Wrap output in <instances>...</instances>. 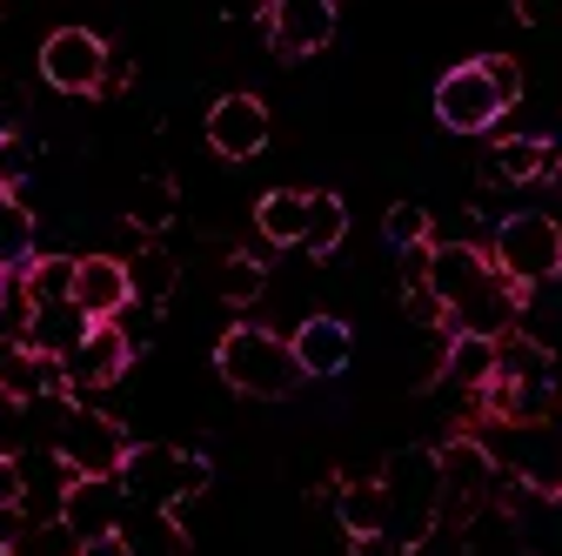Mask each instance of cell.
<instances>
[{"mask_svg":"<svg viewBox=\"0 0 562 556\" xmlns=\"http://www.w3.org/2000/svg\"><path fill=\"white\" fill-rule=\"evenodd\" d=\"M215 369L235 396H255V402H281V396H295L308 376L289 349V335H274L261 322H235L222 342H215Z\"/></svg>","mask_w":562,"mask_h":556,"instance_id":"6da1fadb","label":"cell"},{"mask_svg":"<svg viewBox=\"0 0 562 556\" xmlns=\"http://www.w3.org/2000/svg\"><path fill=\"white\" fill-rule=\"evenodd\" d=\"M207 482H215V469H207V456L194 449H175V443H134L127 463H121V490L127 503L155 510V516H181Z\"/></svg>","mask_w":562,"mask_h":556,"instance_id":"7a4b0ae2","label":"cell"},{"mask_svg":"<svg viewBox=\"0 0 562 556\" xmlns=\"http://www.w3.org/2000/svg\"><path fill=\"white\" fill-rule=\"evenodd\" d=\"M488 268L522 296L555 282L562 275V215H549V208H516V215H503L496 242H488Z\"/></svg>","mask_w":562,"mask_h":556,"instance_id":"3957f363","label":"cell"},{"mask_svg":"<svg viewBox=\"0 0 562 556\" xmlns=\"http://www.w3.org/2000/svg\"><path fill=\"white\" fill-rule=\"evenodd\" d=\"M127 430L114 423V415H101L94 402H67L60 415V430H54V456L67 476H121L127 463Z\"/></svg>","mask_w":562,"mask_h":556,"instance_id":"277c9868","label":"cell"},{"mask_svg":"<svg viewBox=\"0 0 562 556\" xmlns=\"http://www.w3.org/2000/svg\"><path fill=\"white\" fill-rule=\"evenodd\" d=\"M436 469H442V516L456 523H475L488 503H496V482H503V463L482 436H456L436 449Z\"/></svg>","mask_w":562,"mask_h":556,"instance_id":"5b68a950","label":"cell"},{"mask_svg":"<svg viewBox=\"0 0 562 556\" xmlns=\"http://www.w3.org/2000/svg\"><path fill=\"white\" fill-rule=\"evenodd\" d=\"M108 67H114V47L101 34H88V27H54L41 41V81L54 94H75V101L101 94L108 88Z\"/></svg>","mask_w":562,"mask_h":556,"instance_id":"8992f818","label":"cell"},{"mask_svg":"<svg viewBox=\"0 0 562 556\" xmlns=\"http://www.w3.org/2000/svg\"><path fill=\"white\" fill-rule=\"evenodd\" d=\"M503 114L509 108H503V94H496V81H488L482 60H462V67H449V75L436 81V121L449 134H496Z\"/></svg>","mask_w":562,"mask_h":556,"instance_id":"52a82bcc","label":"cell"},{"mask_svg":"<svg viewBox=\"0 0 562 556\" xmlns=\"http://www.w3.org/2000/svg\"><path fill=\"white\" fill-rule=\"evenodd\" d=\"M121 516H127V490H121V476H75L67 482V497H60V530L81 543V556L94 543H114L121 536Z\"/></svg>","mask_w":562,"mask_h":556,"instance_id":"ba28073f","label":"cell"},{"mask_svg":"<svg viewBox=\"0 0 562 556\" xmlns=\"http://www.w3.org/2000/svg\"><path fill=\"white\" fill-rule=\"evenodd\" d=\"M201 134H207V148H215L222 162H255L268 148L274 121H268V101L261 94H222L215 108H207Z\"/></svg>","mask_w":562,"mask_h":556,"instance_id":"9c48e42d","label":"cell"},{"mask_svg":"<svg viewBox=\"0 0 562 556\" xmlns=\"http://www.w3.org/2000/svg\"><path fill=\"white\" fill-rule=\"evenodd\" d=\"M127 363H134L127 329H121V322H94V335L60 363V376H67V402H88L94 389H114V382L127 376Z\"/></svg>","mask_w":562,"mask_h":556,"instance_id":"30bf717a","label":"cell"},{"mask_svg":"<svg viewBox=\"0 0 562 556\" xmlns=\"http://www.w3.org/2000/svg\"><path fill=\"white\" fill-rule=\"evenodd\" d=\"M268 41L281 60H308L335 41V8L328 0H274L268 8Z\"/></svg>","mask_w":562,"mask_h":556,"instance_id":"8fae6325","label":"cell"},{"mask_svg":"<svg viewBox=\"0 0 562 556\" xmlns=\"http://www.w3.org/2000/svg\"><path fill=\"white\" fill-rule=\"evenodd\" d=\"M488 275H496V268H488V255H482L475 242H436V248H429V282H422V289L436 296V309H442V322H449V309H462V302L488 282Z\"/></svg>","mask_w":562,"mask_h":556,"instance_id":"7c38bea8","label":"cell"},{"mask_svg":"<svg viewBox=\"0 0 562 556\" xmlns=\"http://www.w3.org/2000/svg\"><path fill=\"white\" fill-rule=\"evenodd\" d=\"M75 309L88 322H121L134 309V289H127V255H81L75 262Z\"/></svg>","mask_w":562,"mask_h":556,"instance_id":"4fadbf2b","label":"cell"},{"mask_svg":"<svg viewBox=\"0 0 562 556\" xmlns=\"http://www.w3.org/2000/svg\"><path fill=\"white\" fill-rule=\"evenodd\" d=\"M54 396H67V376H60V363H47V356H34L21 335H0V402H54Z\"/></svg>","mask_w":562,"mask_h":556,"instance_id":"5bb4252c","label":"cell"},{"mask_svg":"<svg viewBox=\"0 0 562 556\" xmlns=\"http://www.w3.org/2000/svg\"><path fill=\"white\" fill-rule=\"evenodd\" d=\"M289 349H295L302 376L328 382V376H341L348 363H356V335H348V322H341V315H302V322H295V335H289Z\"/></svg>","mask_w":562,"mask_h":556,"instance_id":"9a60e30c","label":"cell"},{"mask_svg":"<svg viewBox=\"0 0 562 556\" xmlns=\"http://www.w3.org/2000/svg\"><path fill=\"white\" fill-rule=\"evenodd\" d=\"M14 335L27 342L34 356H47V363H67V356H75L81 342L94 335V322H88L75 302H54V309H27V322H21Z\"/></svg>","mask_w":562,"mask_h":556,"instance_id":"2e32d148","label":"cell"},{"mask_svg":"<svg viewBox=\"0 0 562 556\" xmlns=\"http://www.w3.org/2000/svg\"><path fill=\"white\" fill-rule=\"evenodd\" d=\"M555 162H562V148L549 134H503L496 142V181L503 188H542Z\"/></svg>","mask_w":562,"mask_h":556,"instance_id":"e0dca14e","label":"cell"},{"mask_svg":"<svg viewBox=\"0 0 562 556\" xmlns=\"http://www.w3.org/2000/svg\"><path fill=\"white\" fill-rule=\"evenodd\" d=\"M175 282H181V262L168 255V248H155V242H140L134 255H127V289H134V309H168L175 302Z\"/></svg>","mask_w":562,"mask_h":556,"instance_id":"ac0fdd59","label":"cell"},{"mask_svg":"<svg viewBox=\"0 0 562 556\" xmlns=\"http://www.w3.org/2000/svg\"><path fill=\"white\" fill-rule=\"evenodd\" d=\"M449 389H469L482 396L488 382H496V342H482V335H442V369H436Z\"/></svg>","mask_w":562,"mask_h":556,"instance_id":"d6986e66","label":"cell"},{"mask_svg":"<svg viewBox=\"0 0 562 556\" xmlns=\"http://www.w3.org/2000/svg\"><path fill=\"white\" fill-rule=\"evenodd\" d=\"M175 215H181V188L168 175H140L134 194H127V229L155 242L161 229H175Z\"/></svg>","mask_w":562,"mask_h":556,"instance_id":"ffe728a7","label":"cell"},{"mask_svg":"<svg viewBox=\"0 0 562 556\" xmlns=\"http://www.w3.org/2000/svg\"><path fill=\"white\" fill-rule=\"evenodd\" d=\"M255 229L268 248H302V229H308V194L302 188H274L255 201Z\"/></svg>","mask_w":562,"mask_h":556,"instance_id":"44dd1931","label":"cell"},{"mask_svg":"<svg viewBox=\"0 0 562 556\" xmlns=\"http://www.w3.org/2000/svg\"><path fill=\"white\" fill-rule=\"evenodd\" d=\"M34 242H41V229H34V208H27L21 194H0V282H14V275H27V262H34Z\"/></svg>","mask_w":562,"mask_h":556,"instance_id":"7402d4cb","label":"cell"},{"mask_svg":"<svg viewBox=\"0 0 562 556\" xmlns=\"http://www.w3.org/2000/svg\"><path fill=\"white\" fill-rule=\"evenodd\" d=\"M75 262L81 255H34L27 275H14V289L27 309H54V302H75Z\"/></svg>","mask_w":562,"mask_h":556,"instance_id":"603a6c76","label":"cell"},{"mask_svg":"<svg viewBox=\"0 0 562 556\" xmlns=\"http://www.w3.org/2000/svg\"><path fill=\"white\" fill-rule=\"evenodd\" d=\"M335 516H341L348 536H375V530H389V490L375 476L341 482V490H335Z\"/></svg>","mask_w":562,"mask_h":556,"instance_id":"cb8c5ba5","label":"cell"},{"mask_svg":"<svg viewBox=\"0 0 562 556\" xmlns=\"http://www.w3.org/2000/svg\"><path fill=\"white\" fill-rule=\"evenodd\" d=\"M341 235H348V208H341V194H308V229H302V248L322 262V255H335V248H341Z\"/></svg>","mask_w":562,"mask_h":556,"instance_id":"d4e9b609","label":"cell"},{"mask_svg":"<svg viewBox=\"0 0 562 556\" xmlns=\"http://www.w3.org/2000/svg\"><path fill=\"white\" fill-rule=\"evenodd\" d=\"M382 235H389V248H395V255L429 248V242H436V215H429L422 201H395V208H389V222H382Z\"/></svg>","mask_w":562,"mask_h":556,"instance_id":"484cf974","label":"cell"},{"mask_svg":"<svg viewBox=\"0 0 562 556\" xmlns=\"http://www.w3.org/2000/svg\"><path fill=\"white\" fill-rule=\"evenodd\" d=\"M261 296H268V268H261V255H228V262H222V302L248 309V302H261Z\"/></svg>","mask_w":562,"mask_h":556,"instance_id":"4316f807","label":"cell"},{"mask_svg":"<svg viewBox=\"0 0 562 556\" xmlns=\"http://www.w3.org/2000/svg\"><path fill=\"white\" fill-rule=\"evenodd\" d=\"M475 60L488 67V81H496L503 108H516V101H522V88H529V81H522V60H516V54H475Z\"/></svg>","mask_w":562,"mask_h":556,"instance_id":"83f0119b","label":"cell"},{"mask_svg":"<svg viewBox=\"0 0 562 556\" xmlns=\"http://www.w3.org/2000/svg\"><path fill=\"white\" fill-rule=\"evenodd\" d=\"M27 510V463L0 456V516H21Z\"/></svg>","mask_w":562,"mask_h":556,"instance_id":"f1b7e54d","label":"cell"},{"mask_svg":"<svg viewBox=\"0 0 562 556\" xmlns=\"http://www.w3.org/2000/svg\"><path fill=\"white\" fill-rule=\"evenodd\" d=\"M348 556H415L402 536H389V530H375V536H348Z\"/></svg>","mask_w":562,"mask_h":556,"instance_id":"f546056e","label":"cell"},{"mask_svg":"<svg viewBox=\"0 0 562 556\" xmlns=\"http://www.w3.org/2000/svg\"><path fill=\"white\" fill-rule=\"evenodd\" d=\"M549 516L562 523V482H555V490H549Z\"/></svg>","mask_w":562,"mask_h":556,"instance_id":"4dcf8cb0","label":"cell"},{"mask_svg":"<svg viewBox=\"0 0 562 556\" xmlns=\"http://www.w3.org/2000/svg\"><path fill=\"white\" fill-rule=\"evenodd\" d=\"M0 556H21V549H14V543H0Z\"/></svg>","mask_w":562,"mask_h":556,"instance_id":"1f68e13d","label":"cell"}]
</instances>
